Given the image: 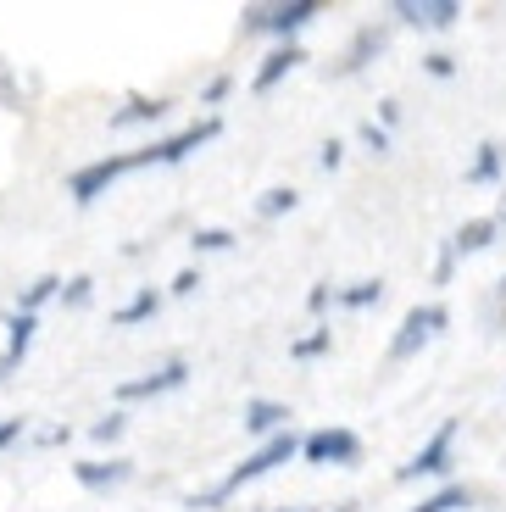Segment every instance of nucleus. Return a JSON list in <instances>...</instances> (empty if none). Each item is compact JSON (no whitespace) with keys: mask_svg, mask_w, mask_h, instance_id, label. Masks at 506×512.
Masks as SVG:
<instances>
[{"mask_svg":"<svg viewBox=\"0 0 506 512\" xmlns=\"http://www.w3.org/2000/svg\"><path fill=\"white\" fill-rule=\"evenodd\" d=\"M317 0H273V6H245L240 12V28L245 34H279L284 45H295L306 23H317Z\"/></svg>","mask_w":506,"mask_h":512,"instance_id":"nucleus-1","label":"nucleus"},{"mask_svg":"<svg viewBox=\"0 0 506 512\" xmlns=\"http://www.w3.org/2000/svg\"><path fill=\"white\" fill-rule=\"evenodd\" d=\"M212 140H217V117H201V123L178 128V134H167V140H151V145H140V151H128V162L134 167H178L184 156H195Z\"/></svg>","mask_w":506,"mask_h":512,"instance_id":"nucleus-2","label":"nucleus"},{"mask_svg":"<svg viewBox=\"0 0 506 512\" xmlns=\"http://www.w3.org/2000/svg\"><path fill=\"white\" fill-rule=\"evenodd\" d=\"M451 457H456V418H445L440 429L418 446V457L401 462V474L395 479H406V485H418V479H445L451 474Z\"/></svg>","mask_w":506,"mask_h":512,"instance_id":"nucleus-3","label":"nucleus"},{"mask_svg":"<svg viewBox=\"0 0 506 512\" xmlns=\"http://www.w3.org/2000/svg\"><path fill=\"white\" fill-rule=\"evenodd\" d=\"M301 457L312 462V468H351V462H362V440H356V429L329 423V429H312V435L301 440Z\"/></svg>","mask_w":506,"mask_h":512,"instance_id":"nucleus-4","label":"nucleus"},{"mask_svg":"<svg viewBox=\"0 0 506 512\" xmlns=\"http://www.w3.org/2000/svg\"><path fill=\"white\" fill-rule=\"evenodd\" d=\"M440 329H445V307H440V301H429V307H412V312L401 318V329H395V340H390V362L418 357V351L429 346Z\"/></svg>","mask_w":506,"mask_h":512,"instance_id":"nucleus-5","label":"nucleus"},{"mask_svg":"<svg viewBox=\"0 0 506 512\" xmlns=\"http://www.w3.org/2000/svg\"><path fill=\"white\" fill-rule=\"evenodd\" d=\"M123 173H134V162L128 156H101V162H89V167H78L73 179H67V195H73L78 206H95L106 190H112Z\"/></svg>","mask_w":506,"mask_h":512,"instance_id":"nucleus-6","label":"nucleus"},{"mask_svg":"<svg viewBox=\"0 0 506 512\" xmlns=\"http://www.w3.org/2000/svg\"><path fill=\"white\" fill-rule=\"evenodd\" d=\"M390 12L401 17L406 28H434V34H440V28H451L456 17H462V0H395Z\"/></svg>","mask_w":506,"mask_h":512,"instance_id":"nucleus-7","label":"nucleus"},{"mask_svg":"<svg viewBox=\"0 0 506 512\" xmlns=\"http://www.w3.org/2000/svg\"><path fill=\"white\" fill-rule=\"evenodd\" d=\"M301 62H306V51H301V45H273V51L262 56V67H256L251 90H256V95L279 90V84H284V78H290V73H295V67H301Z\"/></svg>","mask_w":506,"mask_h":512,"instance_id":"nucleus-8","label":"nucleus"},{"mask_svg":"<svg viewBox=\"0 0 506 512\" xmlns=\"http://www.w3.org/2000/svg\"><path fill=\"white\" fill-rule=\"evenodd\" d=\"M190 379V368L184 362H167V368L145 373V379H128L117 384V401H145V396H167V390H178V384Z\"/></svg>","mask_w":506,"mask_h":512,"instance_id":"nucleus-9","label":"nucleus"},{"mask_svg":"<svg viewBox=\"0 0 506 512\" xmlns=\"http://www.w3.org/2000/svg\"><path fill=\"white\" fill-rule=\"evenodd\" d=\"M284 429H290V407H284V401H267V396L245 401V435L273 440V435H284Z\"/></svg>","mask_w":506,"mask_h":512,"instance_id":"nucleus-10","label":"nucleus"},{"mask_svg":"<svg viewBox=\"0 0 506 512\" xmlns=\"http://www.w3.org/2000/svg\"><path fill=\"white\" fill-rule=\"evenodd\" d=\"M128 474H134V462H123V457H112V462H78V468H73V479L84 490H112V485H123Z\"/></svg>","mask_w":506,"mask_h":512,"instance_id":"nucleus-11","label":"nucleus"},{"mask_svg":"<svg viewBox=\"0 0 506 512\" xmlns=\"http://www.w3.org/2000/svg\"><path fill=\"white\" fill-rule=\"evenodd\" d=\"M162 117H167L162 95H134L128 106H117V112H112V128H145V123H162Z\"/></svg>","mask_w":506,"mask_h":512,"instance_id":"nucleus-12","label":"nucleus"},{"mask_svg":"<svg viewBox=\"0 0 506 512\" xmlns=\"http://www.w3.org/2000/svg\"><path fill=\"white\" fill-rule=\"evenodd\" d=\"M495 234H501V218H473V223H462V229H456V240H451V256L490 251V245H495Z\"/></svg>","mask_w":506,"mask_h":512,"instance_id":"nucleus-13","label":"nucleus"},{"mask_svg":"<svg viewBox=\"0 0 506 512\" xmlns=\"http://www.w3.org/2000/svg\"><path fill=\"white\" fill-rule=\"evenodd\" d=\"M384 51V28L379 23H367L362 34L351 39V51H345V62H340V73H362L367 62H373V56Z\"/></svg>","mask_w":506,"mask_h":512,"instance_id":"nucleus-14","label":"nucleus"},{"mask_svg":"<svg viewBox=\"0 0 506 512\" xmlns=\"http://www.w3.org/2000/svg\"><path fill=\"white\" fill-rule=\"evenodd\" d=\"M334 301H340L345 312L379 307V301H384V279H356V284H345V290H334Z\"/></svg>","mask_w":506,"mask_h":512,"instance_id":"nucleus-15","label":"nucleus"},{"mask_svg":"<svg viewBox=\"0 0 506 512\" xmlns=\"http://www.w3.org/2000/svg\"><path fill=\"white\" fill-rule=\"evenodd\" d=\"M34 329H39V318H28V312H12V318H6V334H12V351H6V368H17V362L28 357V346H34Z\"/></svg>","mask_w":506,"mask_h":512,"instance_id":"nucleus-16","label":"nucleus"},{"mask_svg":"<svg viewBox=\"0 0 506 512\" xmlns=\"http://www.w3.org/2000/svg\"><path fill=\"white\" fill-rule=\"evenodd\" d=\"M462 507H473V490L468 485H440L434 496H423L418 507H406V512H462Z\"/></svg>","mask_w":506,"mask_h":512,"instance_id":"nucleus-17","label":"nucleus"},{"mask_svg":"<svg viewBox=\"0 0 506 512\" xmlns=\"http://www.w3.org/2000/svg\"><path fill=\"white\" fill-rule=\"evenodd\" d=\"M156 307H162V295H156L151 284H145V290L134 295V301H123V307L112 312V323H117V329H128V323H145V318H156Z\"/></svg>","mask_w":506,"mask_h":512,"instance_id":"nucleus-18","label":"nucleus"},{"mask_svg":"<svg viewBox=\"0 0 506 512\" xmlns=\"http://www.w3.org/2000/svg\"><path fill=\"white\" fill-rule=\"evenodd\" d=\"M501 167H506L501 145H479V156L468 162V184H495V179H501Z\"/></svg>","mask_w":506,"mask_h":512,"instance_id":"nucleus-19","label":"nucleus"},{"mask_svg":"<svg viewBox=\"0 0 506 512\" xmlns=\"http://www.w3.org/2000/svg\"><path fill=\"white\" fill-rule=\"evenodd\" d=\"M51 295H62V279H56V273H45V279H34V284L23 290V307H17V312H28V318H34V312L45 307Z\"/></svg>","mask_w":506,"mask_h":512,"instance_id":"nucleus-20","label":"nucleus"},{"mask_svg":"<svg viewBox=\"0 0 506 512\" xmlns=\"http://www.w3.org/2000/svg\"><path fill=\"white\" fill-rule=\"evenodd\" d=\"M295 201H301V195L279 184V190H267L262 201H256V212H262V218H284V212H295Z\"/></svg>","mask_w":506,"mask_h":512,"instance_id":"nucleus-21","label":"nucleus"},{"mask_svg":"<svg viewBox=\"0 0 506 512\" xmlns=\"http://www.w3.org/2000/svg\"><path fill=\"white\" fill-rule=\"evenodd\" d=\"M329 340H334V334L329 329H312V334H301V340H295V346H290V357H323V351H329Z\"/></svg>","mask_w":506,"mask_h":512,"instance_id":"nucleus-22","label":"nucleus"},{"mask_svg":"<svg viewBox=\"0 0 506 512\" xmlns=\"http://www.w3.org/2000/svg\"><path fill=\"white\" fill-rule=\"evenodd\" d=\"M195 251H228V245H234V234L228 229H195Z\"/></svg>","mask_w":506,"mask_h":512,"instance_id":"nucleus-23","label":"nucleus"},{"mask_svg":"<svg viewBox=\"0 0 506 512\" xmlns=\"http://www.w3.org/2000/svg\"><path fill=\"white\" fill-rule=\"evenodd\" d=\"M123 429H128V418H123V412H106V418H101V423H95V429H89V435L101 440V446H112V440H117V435H123Z\"/></svg>","mask_w":506,"mask_h":512,"instance_id":"nucleus-24","label":"nucleus"},{"mask_svg":"<svg viewBox=\"0 0 506 512\" xmlns=\"http://www.w3.org/2000/svg\"><path fill=\"white\" fill-rule=\"evenodd\" d=\"M89 295H95V279H73V284H62V301H67V307H89Z\"/></svg>","mask_w":506,"mask_h":512,"instance_id":"nucleus-25","label":"nucleus"},{"mask_svg":"<svg viewBox=\"0 0 506 512\" xmlns=\"http://www.w3.org/2000/svg\"><path fill=\"white\" fill-rule=\"evenodd\" d=\"M362 145H367L373 156H384V151H390V134H384L379 123H362Z\"/></svg>","mask_w":506,"mask_h":512,"instance_id":"nucleus-26","label":"nucleus"},{"mask_svg":"<svg viewBox=\"0 0 506 512\" xmlns=\"http://www.w3.org/2000/svg\"><path fill=\"white\" fill-rule=\"evenodd\" d=\"M423 73H429V78H451V73H456V62H451L445 51H434V56H423Z\"/></svg>","mask_w":506,"mask_h":512,"instance_id":"nucleus-27","label":"nucleus"},{"mask_svg":"<svg viewBox=\"0 0 506 512\" xmlns=\"http://www.w3.org/2000/svg\"><path fill=\"white\" fill-rule=\"evenodd\" d=\"M340 162H345V145H340V140H329L323 151H317V167H329V173H334Z\"/></svg>","mask_w":506,"mask_h":512,"instance_id":"nucleus-28","label":"nucleus"},{"mask_svg":"<svg viewBox=\"0 0 506 512\" xmlns=\"http://www.w3.org/2000/svg\"><path fill=\"white\" fill-rule=\"evenodd\" d=\"M451 273H456V256H451V245H445L440 262H434V284H451Z\"/></svg>","mask_w":506,"mask_h":512,"instance_id":"nucleus-29","label":"nucleus"},{"mask_svg":"<svg viewBox=\"0 0 506 512\" xmlns=\"http://www.w3.org/2000/svg\"><path fill=\"white\" fill-rule=\"evenodd\" d=\"M195 290H201V273H195V268H184V273L173 279V295H195Z\"/></svg>","mask_w":506,"mask_h":512,"instance_id":"nucleus-30","label":"nucleus"},{"mask_svg":"<svg viewBox=\"0 0 506 512\" xmlns=\"http://www.w3.org/2000/svg\"><path fill=\"white\" fill-rule=\"evenodd\" d=\"M329 301H334V290H329V284H312V295H306V307H312V312H329Z\"/></svg>","mask_w":506,"mask_h":512,"instance_id":"nucleus-31","label":"nucleus"},{"mask_svg":"<svg viewBox=\"0 0 506 512\" xmlns=\"http://www.w3.org/2000/svg\"><path fill=\"white\" fill-rule=\"evenodd\" d=\"M223 95H228V78H212V84H206V90H201V106H217V101H223Z\"/></svg>","mask_w":506,"mask_h":512,"instance_id":"nucleus-32","label":"nucleus"},{"mask_svg":"<svg viewBox=\"0 0 506 512\" xmlns=\"http://www.w3.org/2000/svg\"><path fill=\"white\" fill-rule=\"evenodd\" d=\"M0 106H17V78L0 67Z\"/></svg>","mask_w":506,"mask_h":512,"instance_id":"nucleus-33","label":"nucleus"},{"mask_svg":"<svg viewBox=\"0 0 506 512\" xmlns=\"http://www.w3.org/2000/svg\"><path fill=\"white\" fill-rule=\"evenodd\" d=\"M379 117H384V123H379V128H384V134H390V128H395V123H401V106H395V101H384V112H379Z\"/></svg>","mask_w":506,"mask_h":512,"instance_id":"nucleus-34","label":"nucleus"},{"mask_svg":"<svg viewBox=\"0 0 506 512\" xmlns=\"http://www.w3.org/2000/svg\"><path fill=\"white\" fill-rule=\"evenodd\" d=\"M17 435H23V423H17V418H12V423H0V446H12Z\"/></svg>","mask_w":506,"mask_h":512,"instance_id":"nucleus-35","label":"nucleus"},{"mask_svg":"<svg viewBox=\"0 0 506 512\" xmlns=\"http://www.w3.org/2000/svg\"><path fill=\"white\" fill-rule=\"evenodd\" d=\"M267 512H306V507H267Z\"/></svg>","mask_w":506,"mask_h":512,"instance_id":"nucleus-36","label":"nucleus"},{"mask_svg":"<svg viewBox=\"0 0 506 512\" xmlns=\"http://www.w3.org/2000/svg\"><path fill=\"white\" fill-rule=\"evenodd\" d=\"M501 301H506V279H501Z\"/></svg>","mask_w":506,"mask_h":512,"instance_id":"nucleus-37","label":"nucleus"},{"mask_svg":"<svg viewBox=\"0 0 506 512\" xmlns=\"http://www.w3.org/2000/svg\"><path fill=\"white\" fill-rule=\"evenodd\" d=\"M501 218H506V201H501Z\"/></svg>","mask_w":506,"mask_h":512,"instance_id":"nucleus-38","label":"nucleus"},{"mask_svg":"<svg viewBox=\"0 0 506 512\" xmlns=\"http://www.w3.org/2000/svg\"><path fill=\"white\" fill-rule=\"evenodd\" d=\"M0 373H6V362H0Z\"/></svg>","mask_w":506,"mask_h":512,"instance_id":"nucleus-39","label":"nucleus"}]
</instances>
